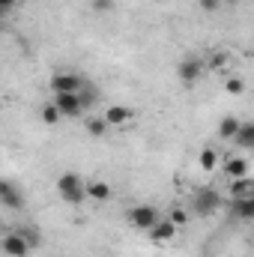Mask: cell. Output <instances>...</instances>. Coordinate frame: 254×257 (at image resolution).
Wrapping results in <instances>:
<instances>
[{
	"label": "cell",
	"mask_w": 254,
	"mask_h": 257,
	"mask_svg": "<svg viewBox=\"0 0 254 257\" xmlns=\"http://www.w3.org/2000/svg\"><path fill=\"white\" fill-rule=\"evenodd\" d=\"M57 194H60V200L72 203V206H78V203L87 200V180L78 177L75 171H66V174L57 177Z\"/></svg>",
	"instance_id": "6da1fadb"
},
{
	"label": "cell",
	"mask_w": 254,
	"mask_h": 257,
	"mask_svg": "<svg viewBox=\"0 0 254 257\" xmlns=\"http://www.w3.org/2000/svg\"><path fill=\"white\" fill-rule=\"evenodd\" d=\"M126 221L135 227V230H153L159 221H162V212L156 209V206H150V203H141V206H132L126 212Z\"/></svg>",
	"instance_id": "7a4b0ae2"
},
{
	"label": "cell",
	"mask_w": 254,
	"mask_h": 257,
	"mask_svg": "<svg viewBox=\"0 0 254 257\" xmlns=\"http://www.w3.org/2000/svg\"><path fill=\"white\" fill-rule=\"evenodd\" d=\"M203 72H206V60L189 54V57H183V60L177 63V81H180L183 87H197L200 78H203Z\"/></svg>",
	"instance_id": "3957f363"
},
{
	"label": "cell",
	"mask_w": 254,
	"mask_h": 257,
	"mask_svg": "<svg viewBox=\"0 0 254 257\" xmlns=\"http://www.w3.org/2000/svg\"><path fill=\"white\" fill-rule=\"evenodd\" d=\"M3 254L6 257H30L33 254V239L24 233V230H9L0 242Z\"/></svg>",
	"instance_id": "277c9868"
},
{
	"label": "cell",
	"mask_w": 254,
	"mask_h": 257,
	"mask_svg": "<svg viewBox=\"0 0 254 257\" xmlns=\"http://www.w3.org/2000/svg\"><path fill=\"white\" fill-rule=\"evenodd\" d=\"M48 87H51V93H81L87 87V81L78 72H54L48 78Z\"/></svg>",
	"instance_id": "5b68a950"
},
{
	"label": "cell",
	"mask_w": 254,
	"mask_h": 257,
	"mask_svg": "<svg viewBox=\"0 0 254 257\" xmlns=\"http://www.w3.org/2000/svg\"><path fill=\"white\" fill-rule=\"evenodd\" d=\"M102 117L108 120L111 128H132L135 123H138V111L129 108V105H108Z\"/></svg>",
	"instance_id": "8992f818"
},
{
	"label": "cell",
	"mask_w": 254,
	"mask_h": 257,
	"mask_svg": "<svg viewBox=\"0 0 254 257\" xmlns=\"http://www.w3.org/2000/svg\"><path fill=\"white\" fill-rule=\"evenodd\" d=\"M57 108H60V114H63L66 120H75V117H81L87 108H84V99H81V93H54V99H51Z\"/></svg>",
	"instance_id": "52a82bcc"
},
{
	"label": "cell",
	"mask_w": 254,
	"mask_h": 257,
	"mask_svg": "<svg viewBox=\"0 0 254 257\" xmlns=\"http://www.w3.org/2000/svg\"><path fill=\"white\" fill-rule=\"evenodd\" d=\"M218 206H221V197H218L215 189H200V192L191 197V209L197 215H212Z\"/></svg>",
	"instance_id": "ba28073f"
},
{
	"label": "cell",
	"mask_w": 254,
	"mask_h": 257,
	"mask_svg": "<svg viewBox=\"0 0 254 257\" xmlns=\"http://www.w3.org/2000/svg\"><path fill=\"white\" fill-rule=\"evenodd\" d=\"M0 200L6 209H21L24 206V189H18L12 180H3L0 183Z\"/></svg>",
	"instance_id": "9c48e42d"
},
{
	"label": "cell",
	"mask_w": 254,
	"mask_h": 257,
	"mask_svg": "<svg viewBox=\"0 0 254 257\" xmlns=\"http://www.w3.org/2000/svg\"><path fill=\"white\" fill-rule=\"evenodd\" d=\"M177 230H180V227H177V224H174V221L165 215V218H162V221H159V224L150 230V239H153L156 245H168V242H174Z\"/></svg>",
	"instance_id": "30bf717a"
},
{
	"label": "cell",
	"mask_w": 254,
	"mask_h": 257,
	"mask_svg": "<svg viewBox=\"0 0 254 257\" xmlns=\"http://www.w3.org/2000/svg\"><path fill=\"white\" fill-rule=\"evenodd\" d=\"M221 174L227 177V183H230V180H242V177H248V159H242V156H230V159H224Z\"/></svg>",
	"instance_id": "8fae6325"
},
{
	"label": "cell",
	"mask_w": 254,
	"mask_h": 257,
	"mask_svg": "<svg viewBox=\"0 0 254 257\" xmlns=\"http://www.w3.org/2000/svg\"><path fill=\"white\" fill-rule=\"evenodd\" d=\"M111 194H114V189H111L105 180H99V177L87 180V200H93V203H108Z\"/></svg>",
	"instance_id": "7c38bea8"
},
{
	"label": "cell",
	"mask_w": 254,
	"mask_h": 257,
	"mask_svg": "<svg viewBox=\"0 0 254 257\" xmlns=\"http://www.w3.org/2000/svg\"><path fill=\"white\" fill-rule=\"evenodd\" d=\"M230 215L239 221H254V197H233L230 200Z\"/></svg>",
	"instance_id": "4fadbf2b"
},
{
	"label": "cell",
	"mask_w": 254,
	"mask_h": 257,
	"mask_svg": "<svg viewBox=\"0 0 254 257\" xmlns=\"http://www.w3.org/2000/svg\"><path fill=\"white\" fill-rule=\"evenodd\" d=\"M197 165H200V171H203V174H215V168L221 165L218 150H215V147H203V150L197 153Z\"/></svg>",
	"instance_id": "5bb4252c"
},
{
	"label": "cell",
	"mask_w": 254,
	"mask_h": 257,
	"mask_svg": "<svg viewBox=\"0 0 254 257\" xmlns=\"http://www.w3.org/2000/svg\"><path fill=\"white\" fill-rule=\"evenodd\" d=\"M227 192H230V200H233V197H254V180L251 177L230 180V183H227Z\"/></svg>",
	"instance_id": "9a60e30c"
},
{
	"label": "cell",
	"mask_w": 254,
	"mask_h": 257,
	"mask_svg": "<svg viewBox=\"0 0 254 257\" xmlns=\"http://www.w3.org/2000/svg\"><path fill=\"white\" fill-rule=\"evenodd\" d=\"M233 144H236L239 150H254V120H248V123L239 126L236 138H233Z\"/></svg>",
	"instance_id": "2e32d148"
},
{
	"label": "cell",
	"mask_w": 254,
	"mask_h": 257,
	"mask_svg": "<svg viewBox=\"0 0 254 257\" xmlns=\"http://www.w3.org/2000/svg\"><path fill=\"white\" fill-rule=\"evenodd\" d=\"M239 117H233V114H227V117H221V123H218V138H224V141H233L236 138V132H239Z\"/></svg>",
	"instance_id": "e0dca14e"
},
{
	"label": "cell",
	"mask_w": 254,
	"mask_h": 257,
	"mask_svg": "<svg viewBox=\"0 0 254 257\" xmlns=\"http://www.w3.org/2000/svg\"><path fill=\"white\" fill-rule=\"evenodd\" d=\"M39 117H42V123H48V126H57L60 120H66L54 102H45V105H42V111H39Z\"/></svg>",
	"instance_id": "ac0fdd59"
},
{
	"label": "cell",
	"mask_w": 254,
	"mask_h": 257,
	"mask_svg": "<svg viewBox=\"0 0 254 257\" xmlns=\"http://www.w3.org/2000/svg\"><path fill=\"white\" fill-rule=\"evenodd\" d=\"M227 63H230L227 51H212V54L206 57V69H212V72H221V69H227Z\"/></svg>",
	"instance_id": "d6986e66"
},
{
	"label": "cell",
	"mask_w": 254,
	"mask_h": 257,
	"mask_svg": "<svg viewBox=\"0 0 254 257\" xmlns=\"http://www.w3.org/2000/svg\"><path fill=\"white\" fill-rule=\"evenodd\" d=\"M108 120H105V117H90V120H87V132H90V135H93V138H102V135H108Z\"/></svg>",
	"instance_id": "ffe728a7"
},
{
	"label": "cell",
	"mask_w": 254,
	"mask_h": 257,
	"mask_svg": "<svg viewBox=\"0 0 254 257\" xmlns=\"http://www.w3.org/2000/svg\"><path fill=\"white\" fill-rule=\"evenodd\" d=\"M224 90H227L230 96H242V93H245V81H242V75H230V78L224 81Z\"/></svg>",
	"instance_id": "44dd1931"
},
{
	"label": "cell",
	"mask_w": 254,
	"mask_h": 257,
	"mask_svg": "<svg viewBox=\"0 0 254 257\" xmlns=\"http://www.w3.org/2000/svg\"><path fill=\"white\" fill-rule=\"evenodd\" d=\"M168 218H171L177 227H183V224H189V209H183V206H171V209H168Z\"/></svg>",
	"instance_id": "7402d4cb"
},
{
	"label": "cell",
	"mask_w": 254,
	"mask_h": 257,
	"mask_svg": "<svg viewBox=\"0 0 254 257\" xmlns=\"http://www.w3.org/2000/svg\"><path fill=\"white\" fill-rule=\"evenodd\" d=\"M197 6H200V12H206V15H212V12H218L224 3L221 0H197Z\"/></svg>",
	"instance_id": "603a6c76"
},
{
	"label": "cell",
	"mask_w": 254,
	"mask_h": 257,
	"mask_svg": "<svg viewBox=\"0 0 254 257\" xmlns=\"http://www.w3.org/2000/svg\"><path fill=\"white\" fill-rule=\"evenodd\" d=\"M81 99H84V108H93V102L99 99L96 90H81Z\"/></svg>",
	"instance_id": "cb8c5ba5"
},
{
	"label": "cell",
	"mask_w": 254,
	"mask_h": 257,
	"mask_svg": "<svg viewBox=\"0 0 254 257\" xmlns=\"http://www.w3.org/2000/svg\"><path fill=\"white\" fill-rule=\"evenodd\" d=\"M93 9L96 12H111L114 9V0H93Z\"/></svg>",
	"instance_id": "d4e9b609"
},
{
	"label": "cell",
	"mask_w": 254,
	"mask_h": 257,
	"mask_svg": "<svg viewBox=\"0 0 254 257\" xmlns=\"http://www.w3.org/2000/svg\"><path fill=\"white\" fill-rule=\"evenodd\" d=\"M12 9H15V0H0V12H6V15H9Z\"/></svg>",
	"instance_id": "484cf974"
},
{
	"label": "cell",
	"mask_w": 254,
	"mask_h": 257,
	"mask_svg": "<svg viewBox=\"0 0 254 257\" xmlns=\"http://www.w3.org/2000/svg\"><path fill=\"white\" fill-rule=\"evenodd\" d=\"M221 3H224V6H236L239 0H221Z\"/></svg>",
	"instance_id": "4316f807"
},
{
	"label": "cell",
	"mask_w": 254,
	"mask_h": 257,
	"mask_svg": "<svg viewBox=\"0 0 254 257\" xmlns=\"http://www.w3.org/2000/svg\"><path fill=\"white\" fill-rule=\"evenodd\" d=\"M251 242H254V236H251Z\"/></svg>",
	"instance_id": "83f0119b"
}]
</instances>
